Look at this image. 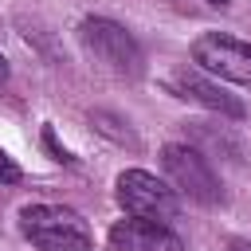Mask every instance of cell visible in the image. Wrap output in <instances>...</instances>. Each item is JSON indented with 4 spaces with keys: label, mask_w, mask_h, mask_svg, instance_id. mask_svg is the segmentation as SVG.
Returning <instances> with one entry per match:
<instances>
[{
    "label": "cell",
    "mask_w": 251,
    "mask_h": 251,
    "mask_svg": "<svg viewBox=\"0 0 251 251\" xmlns=\"http://www.w3.org/2000/svg\"><path fill=\"white\" fill-rule=\"evenodd\" d=\"M20 235L39 251H90L94 247L86 220L63 204H27L20 212Z\"/></svg>",
    "instance_id": "1"
},
{
    "label": "cell",
    "mask_w": 251,
    "mask_h": 251,
    "mask_svg": "<svg viewBox=\"0 0 251 251\" xmlns=\"http://www.w3.org/2000/svg\"><path fill=\"white\" fill-rule=\"evenodd\" d=\"M161 169H165V180L176 188V196H184L192 204H204V208L220 204V196H224L220 176H216V169L208 165V157L200 149H192L184 141H169L161 149Z\"/></svg>",
    "instance_id": "2"
},
{
    "label": "cell",
    "mask_w": 251,
    "mask_h": 251,
    "mask_svg": "<svg viewBox=\"0 0 251 251\" xmlns=\"http://www.w3.org/2000/svg\"><path fill=\"white\" fill-rule=\"evenodd\" d=\"M114 196L126 216H141V220H157V224H173L180 212L176 188L145 169H126L114 184Z\"/></svg>",
    "instance_id": "3"
},
{
    "label": "cell",
    "mask_w": 251,
    "mask_h": 251,
    "mask_svg": "<svg viewBox=\"0 0 251 251\" xmlns=\"http://www.w3.org/2000/svg\"><path fill=\"white\" fill-rule=\"evenodd\" d=\"M78 39H82V47H86L98 63H106L114 75H137V71H141V47H137V39H133L122 24H114V20H106V16H90V20L78 24Z\"/></svg>",
    "instance_id": "4"
},
{
    "label": "cell",
    "mask_w": 251,
    "mask_h": 251,
    "mask_svg": "<svg viewBox=\"0 0 251 251\" xmlns=\"http://www.w3.org/2000/svg\"><path fill=\"white\" fill-rule=\"evenodd\" d=\"M192 63L224 82H251V43L224 31H204L192 43Z\"/></svg>",
    "instance_id": "5"
},
{
    "label": "cell",
    "mask_w": 251,
    "mask_h": 251,
    "mask_svg": "<svg viewBox=\"0 0 251 251\" xmlns=\"http://www.w3.org/2000/svg\"><path fill=\"white\" fill-rule=\"evenodd\" d=\"M165 86H169V94H176V98H184V102H196V106H204V110H212V114H224V118H243V114H247L243 102H239L235 94H227V90L216 82V75L208 78V71H200V67H176V71L165 78Z\"/></svg>",
    "instance_id": "6"
},
{
    "label": "cell",
    "mask_w": 251,
    "mask_h": 251,
    "mask_svg": "<svg viewBox=\"0 0 251 251\" xmlns=\"http://www.w3.org/2000/svg\"><path fill=\"white\" fill-rule=\"evenodd\" d=\"M110 251H184L180 235L169 224L157 220H141V216H126L110 227Z\"/></svg>",
    "instance_id": "7"
},
{
    "label": "cell",
    "mask_w": 251,
    "mask_h": 251,
    "mask_svg": "<svg viewBox=\"0 0 251 251\" xmlns=\"http://www.w3.org/2000/svg\"><path fill=\"white\" fill-rule=\"evenodd\" d=\"M16 180H20V165L0 149V184H16Z\"/></svg>",
    "instance_id": "8"
},
{
    "label": "cell",
    "mask_w": 251,
    "mask_h": 251,
    "mask_svg": "<svg viewBox=\"0 0 251 251\" xmlns=\"http://www.w3.org/2000/svg\"><path fill=\"white\" fill-rule=\"evenodd\" d=\"M227 251H251V239H231Z\"/></svg>",
    "instance_id": "9"
},
{
    "label": "cell",
    "mask_w": 251,
    "mask_h": 251,
    "mask_svg": "<svg viewBox=\"0 0 251 251\" xmlns=\"http://www.w3.org/2000/svg\"><path fill=\"white\" fill-rule=\"evenodd\" d=\"M4 82H8V59L0 55V86H4Z\"/></svg>",
    "instance_id": "10"
},
{
    "label": "cell",
    "mask_w": 251,
    "mask_h": 251,
    "mask_svg": "<svg viewBox=\"0 0 251 251\" xmlns=\"http://www.w3.org/2000/svg\"><path fill=\"white\" fill-rule=\"evenodd\" d=\"M208 4H216V8H224V4H227V0H208Z\"/></svg>",
    "instance_id": "11"
}]
</instances>
